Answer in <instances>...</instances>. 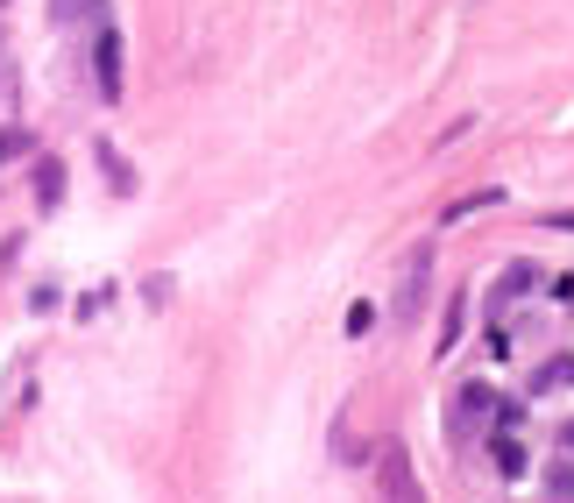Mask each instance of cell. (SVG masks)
I'll return each instance as SVG.
<instances>
[{"label": "cell", "instance_id": "obj_15", "mask_svg": "<svg viewBox=\"0 0 574 503\" xmlns=\"http://www.w3.org/2000/svg\"><path fill=\"white\" fill-rule=\"evenodd\" d=\"M546 227H567L574 234V213H546Z\"/></svg>", "mask_w": 574, "mask_h": 503}, {"label": "cell", "instance_id": "obj_6", "mask_svg": "<svg viewBox=\"0 0 574 503\" xmlns=\"http://www.w3.org/2000/svg\"><path fill=\"white\" fill-rule=\"evenodd\" d=\"M489 461H497V475H525V447H518V433H489Z\"/></svg>", "mask_w": 574, "mask_h": 503}, {"label": "cell", "instance_id": "obj_11", "mask_svg": "<svg viewBox=\"0 0 574 503\" xmlns=\"http://www.w3.org/2000/svg\"><path fill=\"white\" fill-rule=\"evenodd\" d=\"M567 383H574V362H546L539 369V390H567Z\"/></svg>", "mask_w": 574, "mask_h": 503}, {"label": "cell", "instance_id": "obj_2", "mask_svg": "<svg viewBox=\"0 0 574 503\" xmlns=\"http://www.w3.org/2000/svg\"><path fill=\"white\" fill-rule=\"evenodd\" d=\"M376 482H383V496H404V503H412V496H419V475H412V454H404L397 440H383V447H376Z\"/></svg>", "mask_w": 574, "mask_h": 503}, {"label": "cell", "instance_id": "obj_1", "mask_svg": "<svg viewBox=\"0 0 574 503\" xmlns=\"http://www.w3.org/2000/svg\"><path fill=\"white\" fill-rule=\"evenodd\" d=\"M426 291H433V241H419L404 256V277H397V319H419L426 312Z\"/></svg>", "mask_w": 574, "mask_h": 503}, {"label": "cell", "instance_id": "obj_16", "mask_svg": "<svg viewBox=\"0 0 574 503\" xmlns=\"http://www.w3.org/2000/svg\"><path fill=\"white\" fill-rule=\"evenodd\" d=\"M560 440H567V454H574V418H567V426H560Z\"/></svg>", "mask_w": 574, "mask_h": 503}, {"label": "cell", "instance_id": "obj_4", "mask_svg": "<svg viewBox=\"0 0 574 503\" xmlns=\"http://www.w3.org/2000/svg\"><path fill=\"white\" fill-rule=\"evenodd\" d=\"M36 206H43V213L64 206V163H57V156H36Z\"/></svg>", "mask_w": 574, "mask_h": 503}, {"label": "cell", "instance_id": "obj_7", "mask_svg": "<svg viewBox=\"0 0 574 503\" xmlns=\"http://www.w3.org/2000/svg\"><path fill=\"white\" fill-rule=\"evenodd\" d=\"M482 206H504V185H482V192L454 199V206H447V220H468V213H482Z\"/></svg>", "mask_w": 574, "mask_h": 503}, {"label": "cell", "instance_id": "obj_17", "mask_svg": "<svg viewBox=\"0 0 574 503\" xmlns=\"http://www.w3.org/2000/svg\"><path fill=\"white\" fill-rule=\"evenodd\" d=\"M0 8H8V0H0Z\"/></svg>", "mask_w": 574, "mask_h": 503}, {"label": "cell", "instance_id": "obj_5", "mask_svg": "<svg viewBox=\"0 0 574 503\" xmlns=\"http://www.w3.org/2000/svg\"><path fill=\"white\" fill-rule=\"evenodd\" d=\"M532 284H539V263H511V270L497 277V291H489V305H518Z\"/></svg>", "mask_w": 574, "mask_h": 503}, {"label": "cell", "instance_id": "obj_9", "mask_svg": "<svg viewBox=\"0 0 574 503\" xmlns=\"http://www.w3.org/2000/svg\"><path fill=\"white\" fill-rule=\"evenodd\" d=\"M100 171L114 178V192H135V171L121 163V149H114V142H100Z\"/></svg>", "mask_w": 574, "mask_h": 503}, {"label": "cell", "instance_id": "obj_13", "mask_svg": "<svg viewBox=\"0 0 574 503\" xmlns=\"http://www.w3.org/2000/svg\"><path fill=\"white\" fill-rule=\"evenodd\" d=\"M489 411H497V433H518L525 426V404H489Z\"/></svg>", "mask_w": 574, "mask_h": 503}, {"label": "cell", "instance_id": "obj_10", "mask_svg": "<svg viewBox=\"0 0 574 503\" xmlns=\"http://www.w3.org/2000/svg\"><path fill=\"white\" fill-rule=\"evenodd\" d=\"M50 15L57 22H86V15H100V0H50Z\"/></svg>", "mask_w": 574, "mask_h": 503}, {"label": "cell", "instance_id": "obj_8", "mask_svg": "<svg viewBox=\"0 0 574 503\" xmlns=\"http://www.w3.org/2000/svg\"><path fill=\"white\" fill-rule=\"evenodd\" d=\"M461 319H468V298H447V319H440V341H433V355H447V348L461 341Z\"/></svg>", "mask_w": 574, "mask_h": 503}, {"label": "cell", "instance_id": "obj_12", "mask_svg": "<svg viewBox=\"0 0 574 503\" xmlns=\"http://www.w3.org/2000/svg\"><path fill=\"white\" fill-rule=\"evenodd\" d=\"M546 489H553V496H574V461H560V468H546Z\"/></svg>", "mask_w": 574, "mask_h": 503}, {"label": "cell", "instance_id": "obj_3", "mask_svg": "<svg viewBox=\"0 0 574 503\" xmlns=\"http://www.w3.org/2000/svg\"><path fill=\"white\" fill-rule=\"evenodd\" d=\"M93 78L107 100H121V29L114 22H100V36H93Z\"/></svg>", "mask_w": 574, "mask_h": 503}, {"label": "cell", "instance_id": "obj_14", "mask_svg": "<svg viewBox=\"0 0 574 503\" xmlns=\"http://www.w3.org/2000/svg\"><path fill=\"white\" fill-rule=\"evenodd\" d=\"M22 149H29V135H22V128H0V156H22Z\"/></svg>", "mask_w": 574, "mask_h": 503}]
</instances>
